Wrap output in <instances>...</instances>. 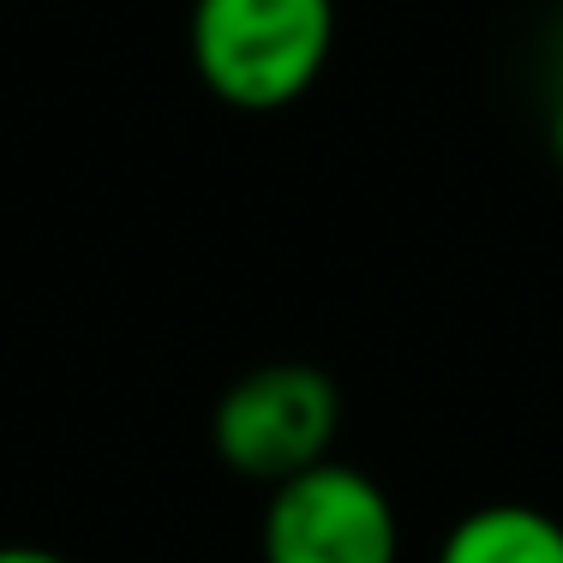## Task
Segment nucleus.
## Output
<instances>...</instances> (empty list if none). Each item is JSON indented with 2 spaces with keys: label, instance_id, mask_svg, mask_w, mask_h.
<instances>
[{
  "label": "nucleus",
  "instance_id": "f257e3e1",
  "mask_svg": "<svg viewBox=\"0 0 563 563\" xmlns=\"http://www.w3.org/2000/svg\"><path fill=\"white\" fill-rule=\"evenodd\" d=\"M192 73L240 114L294 109L336 55V0H192Z\"/></svg>",
  "mask_w": 563,
  "mask_h": 563
},
{
  "label": "nucleus",
  "instance_id": "f03ea898",
  "mask_svg": "<svg viewBox=\"0 0 563 563\" xmlns=\"http://www.w3.org/2000/svg\"><path fill=\"white\" fill-rule=\"evenodd\" d=\"M336 432L342 390L312 360H271V366L240 372L210 413L217 462L252 486H282V479L330 462Z\"/></svg>",
  "mask_w": 563,
  "mask_h": 563
},
{
  "label": "nucleus",
  "instance_id": "7ed1b4c3",
  "mask_svg": "<svg viewBox=\"0 0 563 563\" xmlns=\"http://www.w3.org/2000/svg\"><path fill=\"white\" fill-rule=\"evenodd\" d=\"M258 563H401V516L366 467L330 455L271 486Z\"/></svg>",
  "mask_w": 563,
  "mask_h": 563
},
{
  "label": "nucleus",
  "instance_id": "20e7f679",
  "mask_svg": "<svg viewBox=\"0 0 563 563\" xmlns=\"http://www.w3.org/2000/svg\"><path fill=\"white\" fill-rule=\"evenodd\" d=\"M432 563H563V521L533 504H479L450 521Z\"/></svg>",
  "mask_w": 563,
  "mask_h": 563
},
{
  "label": "nucleus",
  "instance_id": "39448f33",
  "mask_svg": "<svg viewBox=\"0 0 563 563\" xmlns=\"http://www.w3.org/2000/svg\"><path fill=\"white\" fill-rule=\"evenodd\" d=\"M0 563H73V558L48 552V545H24V540H12V545H0Z\"/></svg>",
  "mask_w": 563,
  "mask_h": 563
},
{
  "label": "nucleus",
  "instance_id": "423d86ee",
  "mask_svg": "<svg viewBox=\"0 0 563 563\" xmlns=\"http://www.w3.org/2000/svg\"><path fill=\"white\" fill-rule=\"evenodd\" d=\"M545 139H552V156L563 168V85H558V102H552V126H545Z\"/></svg>",
  "mask_w": 563,
  "mask_h": 563
},
{
  "label": "nucleus",
  "instance_id": "0eeeda50",
  "mask_svg": "<svg viewBox=\"0 0 563 563\" xmlns=\"http://www.w3.org/2000/svg\"><path fill=\"white\" fill-rule=\"evenodd\" d=\"M558 85H563V43H558Z\"/></svg>",
  "mask_w": 563,
  "mask_h": 563
}]
</instances>
